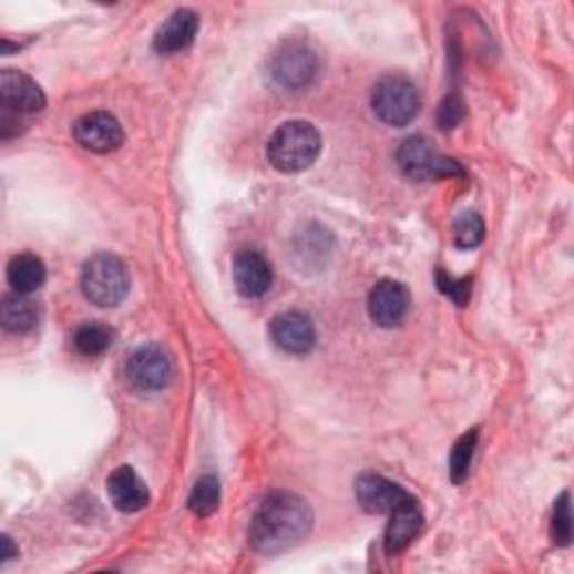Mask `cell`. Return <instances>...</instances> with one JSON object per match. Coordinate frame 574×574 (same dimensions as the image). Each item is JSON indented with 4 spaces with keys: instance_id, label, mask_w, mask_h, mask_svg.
I'll list each match as a JSON object with an SVG mask.
<instances>
[{
    "instance_id": "7c38bea8",
    "label": "cell",
    "mask_w": 574,
    "mask_h": 574,
    "mask_svg": "<svg viewBox=\"0 0 574 574\" xmlns=\"http://www.w3.org/2000/svg\"><path fill=\"white\" fill-rule=\"evenodd\" d=\"M0 104L19 115L41 113L45 109V94L28 74L19 70H3L0 74Z\"/></svg>"
},
{
    "instance_id": "8992f818",
    "label": "cell",
    "mask_w": 574,
    "mask_h": 574,
    "mask_svg": "<svg viewBox=\"0 0 574 574\" xmlns=\"http://www.w3.org/2000/svg\"><path fill=\"white\" fill-rule=\"evenodd\" d=\"M171 375H173V363L168 355L155 344L137 348L126 363L129 381L137 391H144V393L162 391L171 381Z\"/></svg>"
},
{
    "instance_id": "52a82bcc",
    "label": "cell",
    "mask_w": 574,
    "mask_h": 574,
    "mask_svg": "<svg viewBox=\"0 0 574 574\" xmlns=\"http://www.w3.org/2000/svg\"><path fill=\"white\" fill-rule=\"evenodd\" d=\"M269 72L278 85L287 90H301L317 74V57L304 43H285L280 50H276Z\"/></svg>"
},
{
    "instance_id": "277c9868",
    "label": "cell",
    "mask_w": 574,
    "mask_h": 574,
    "mask_svg": "<svg viewBox=\"0 0 574 574\" xmlns=\"http://www.w3.org/2000/svg\"><path fill=\"white\" fill-rule=\"evenodd\" d=\"M370 102L375 115L396 129L411 124L420 113V92L416 83L398 72L381 76L375 83Z\"/></svg>"
},
{
    "instance_id": "7402d4cb",
    "label": "cell",
    "mask_w": 574,
    "mask_h": 574,
    "mask_svg": "<svg viewBox=\"0 0 574 574\" xmlns=\"http://www.w3.org/2000/svg\"><path fill=\"white\" fill-rule=\"evenodd\" d=\"M453 232H455V245L462 247V249H471V247H478V245L483 243V238H485V223L478 214L467 212V214H462L455 221Z\"/></svg>"
},
{
    "instance_id": "5bb4252c",
    "label": "cell",
    "mask_w": 574,
    "mask_h": 574,
    "mask_svg": "<svg viewBox=\"0 0 574 574\" xmlns=\"http://www.w3.org/2000/svg\"><path fill=\"white\" fill-rule=\"evenodd\" d=\"M201 30V17L191 10L173 12L155 32L153 48L160 54H177L196 41Z\"/></svg>"
},
{
    "instance_id": "2e32d148",
    "label": "cell",
    "mask_w": 574,
    "mask_h": 574,
    "mask_svg": "<svg viewBox=\"0 0 574 574\" xmlns=\"http://www.w3.org/2000/svg\"><path fill=\"white\" fill-rule=\"evenodd\" d=\"M389 527H387V536H385V547L389 554H400L404 552L413 539L420 534L422 530V510L418 505L416 499H411L409 503L400 505L396 512L389 514Z\"/></svg>"
},
{
    "instance_id": "9c48e42d",
    "label": "cell",
    "mask_w": 574,
    "mask_h": 574,
    "mask_svg": "<svg viewBox=\"0 0 574 574\" xmlns=\"http://www.w3.org/2000/svg\"><path fill=\"white\" fill-rule=\"evenodd\" d=\"M271 341L290 355H308L317 344V330L308 315L290 310L280 312L269 324Z\"/></svg>"
},
{
    "instance_id": "cb8c5ba5",
    "label": "cell",
    "mask_w": 574,
    "mask_h": 574,
    "mask_svg": "<svg viewBox=\"0 0 574 574\" xmlns=\"http://www.w3.org/2000/svg\"><path fill=\"white\" fill-rule=\"evenodd\" d=\"M438 285L444 295H449L458 306H464L469 301V280H453L451 276H444L442 271L438 274Z\"/></svg>"
},
{
    "instance_id": "d6986e66",
    "label": "cell",
    "mask_w": 574,
    "mask_h": 574,
    "mask_svg": "<svg viewBox=\"0 0 574 574\" xmlns=\"http://www.w3.org/2000/svg\"><path fill=\"white\" fill-rule=\"evenodd\" d=\"M113 339H115V332L109 326L92 321V324H83L81 328H76L72 341H74V348L79 355L100 357L113 346Z\"/></svg>"
},
{
    "instance_id": "ac0fdd59",
    "label": "cell",
    "mask_w": 574,
    "mask_h": 574,
    "mask_svg": "<svg viewBox=\"0 0 574 574\" xmlns=\"http://www.w3.org/2000/svg\"><path fill=\"white\" fill-rule=\"evenodd\" d=\"M0 321L10 332H30L39 324V306L28 295H8L0 306Z\"/></svg>"
},
{
    "instance_id": "4fadbf2b",
    "label": "cell",
    "mask_w": 574,
    "mask_h": 574,
    "mask_svg": "<svg viewBox=\"0 0 574 574\" xmlns=\"http://www.w3.org/2000/svg\"><path fill=\"white\" fill-rule=\"evenodd\" d=\"M234 283L236 290L247 299L267 295L271 287V265L256 249H243L234 258Z\"/></svg>"
},
{
    "instance_id": "7a4b0ae2",
    "label": "cell",
    "mask_w": 574,
    "mask_h": 574,
    "mask_svg": "<svg viewBox=\"0 0 574 574\" xmlns=\"http://www.w3.org/2000/svg\"><path fill=\"white\" fill-rule=\"evenodd\" d=\"M321 153V135L310 122L280 124L267 144V160L280 173H301L310 168Z\"/></svg>"
},
{
    "instance_id": "6da1fadb",
    "label": "cell",
    "mask_w": 574,
    "mask_h": 574,
    "mask_svg": "<svg viewBox=\"0 0 574 574\" xmlns=\"http://www.w3.org/2000/svg\"><path fill=\"white\" fill-rule=\"evenodd\" d=\"M312 521L308 501L293 492H274L256 510L249 541L260 554H278L299 545L310 534Z\"/></svg>"
},
{
    "instance_id": "d4e9b609",
    "label": "cell",
    "mask_w": 574,
    "mask_h": 574,
    "mask_svg": "<svg viewBox=\"0 0 574 574\" xmlns=\"http://www.w3.org/2000/svg\"><path fill=\"white\" fill-rule=\"evenodd\" d=\"M462 115H464L462 102H460L458 98H447V100L442 102V106H440V113H438L440 129H444V131L453 129V126L462 120Z\"/></svg>"
},
{
    "instance_id": "484cf974",
    "label": "cell",
    "mask_w": 574,
    "mask_h": 574,
    "mask_svg": "<svg viewBox=\"0 0 574 574\" xmlns=\"http://www.w3.org/2000/svg\"><path fill=\"white\" fill-rule=\"evenodd\" d=\"M3 547H6V550H3V561H10V558L17 556V550H14L10 536H3Z\"/></svg>"
},
{
    "instance_id": "9a60e30c",
    "label": "cell",
    "mask_w": 574,
    "mask_h": 574,
    "mask_svg": "<svg viewBox=\"0 0 574 574\" xmlns=\"http://www.w3.org/2000/svg\"><path fill=\"white\" fill-rule=\"evenodd\" d=\"M109 496L124 514H135L151 503V492L131 467H120L109 478Z\"/></svg>"
},
{
    "instance_id": "e0dca14e",
    "label": "cell",
    "mask_w": 574,
    "mask_h": 574,
    "mask_svg": "<svg viewBox=\"0 0 574 574\" xmlns=\"http://www.w3.org/2000/svg\"><path fill=\"white\" fill-rule=\"evenodd\" d=\"M45 265L39 256L34 254H19L10 260L8 265V280L12 285V290L19 295H32L45 283Z\"/></svg>"
},
{
    "instance_id": "ffe728a7",
    "label": "cell",
    "mask_w": 574,
    "mask_h": 574,
    "mask_svg": "<svg viewBox=\"0 0 574 574\" xmlns=\"http://www.w3.org/2000/svg\"><path fill=\"white\" fill-rule=\"evenodd\" d=\"M221 503V485L216 475H203L188 496V510L196 516H212Z\"/></svg>"
},
{
    "instance_id": "603a6c76",
    "label": "cell",
    "mask_w": 574,
    "mask_h": 574,
    "mask_svg": "<svg viewBox=\"0 0 574 574\" xmlns=\"http://www.w3.org/2000/svg\"><path fill=\"white\" fill-rule=\"evenodd\" d=\"M552 539L556 545H570L572 541V516H570V494L563 492L554 503L552 514Z\"/></svg>"
},
{
    "instance_id": "3957f363",
    "label": "cell",
    "mask_w": 574,
    "mask_h": 574,
    "mask_svg": "<svg viewBox=\"0 0 574 574\" xmlns=\"http://www.w3.org/2000/svg\"><path fill=\"white\" fill-rule=\"evenodd\" d=\"M131 287L129 267L115 254L102 252L94 254L81 271V290L83 297L98 308H115L120 306Z\"/></svg>"
},
{
    "instance_id": "ba28073f",
    "label": "cell",
    "mask_w": 574,
    "mask_h": 574,
    "mask_svg": "<svg viewBox=\"0 0 574 574\" xmlns=\"http://www.w3.org/2000/svg\"><path fill=\"white\" fill-rule=\"evenodd\" d=\"M355 496H357L359 505L370 514H391L400 505H404L413 499L398 483L389 481V478H385V475H377V473H363L357 478Z\"/></svg>"
},
{
    "instance_id": "8fae6325",
    "label": "cell",
    "mask_w": 574,
    "mask_h": 574,
    "mask_svg": "<svg viewBox=\"0 0 574 574\" xmlns=\"http://www.w3.org/2000/svg\"><path fill=\"white\" fill-rule=\"evenodd\" d=\"M409 312V293L398 280H379L368 297V315L381 328H396Z\"/></svg>"
},
{
    "instance_id": "44dd1931",
    "label": "cell",
    "mask_w": 574,
    "mask_h": 574,
    "mask_svg": "<svg viewBox=\"0 0 574 574\" xmlns=\"http://www.w3.org/2000/svg\"><path fill=\"white\" fill-rule=\"evenodd\" d=\"M475 442H478V431H469L464 433L455 444H453V451H451V481L455 485H460L464 478L469 475V467H471V458H473V451H475Z\"/></svg>"
},
{
    "instance_id": "30bf717a",
    "label": "cell",
    "mask_w": 574,
    "mask_h": 574,
    "mask_svg": "<svg viewBox=\"0 0 574 574\" xmlns=\"http://www.w3.org/2000/svg\"><path fill=\"white\" fill-rule=\"evenodd\" d=\"M74 140L90 153H113L124 142V131L111 113H88L74 124Z\"/></svg>"
},
{
    "instance_id": "5b68a950",
    "label": "cell",
    "mask_w": 574,
    "mask_h": 574,
    "mask_svg": "<svg viewBox=\"0 0 574 574\" xmlns=\"http://www.w3.org/2000/svg\"><path fill=\"white\" fill-rule=\"evenodd\" d=\"M398 164L404 175L411 180H435V177H451V175H464L462 166L440 155L433 144L424 137H409L400 151H398Z\"/></svg>"
}]
</instances>
